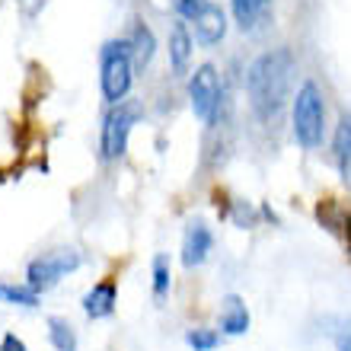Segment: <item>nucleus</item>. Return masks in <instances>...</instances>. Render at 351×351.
I'll return each mask as SVG.
<instances>
[{
    "instance_id": "f257e3e1",
    "label": "nucleus",
    "mask_w": 351,
    "mask_h": 351,
    "mask_svg": "<svg viewBox=\"0 0 351 351\" xmlns=\"http://www.w3.org/2000/svg\"><path fill=\"white\" fill-rule=\"evenodd\" d=\"M291 80H294V55L287 48H275L265 51L250 64L246 71V93H250V106L265 125L278 121L281 109L291 93Z\"/></svg>"
},
{
    "instance_id": "f03ea898",
    "label": "nucleus",
    "mask_w": 351,
    "mask_h": 351,
    "mask_svg": "<svg viewBox=\"0 0 351 351\" xmlns=\"http://www.w3.org/2000/svg\"><path fill=\"white\" fill-rule=\"evenodd\" d=\"M326 134V102L323 93L313 80H306L300 90H297L294 99V138L300 147L316 150L323 144Z\"/></svg>"
},
{
    "instance_id": "7ed1b4c3",
    "label": "nucleus",
    "mask_w": 351,
    "mask_h": 351,
    "mask_svg": "<svg viewBox=\"0 0 351 351\" xmlns=\"http://www.w3.org/2000/svg\"><path fill=\"white\" fill-rule=\"evenodd\" d=\"M102 67V96L109 106H119L131 90V71H134V58H131V42H106L99 55Z\"/></svg>"
},
{
    "instance_id": "20e7f679",
    "label": "nucleus",
    "mask_w": 351,
    "mask_h": 351,
    "mask_svg": "<svg viewBox=\"0 0 351 351\" xmlns=\"http://www.w3.org/2000/svg\"><path fill=\"white\" fill-rule=\"evenodd\" d=\"M77 265H80V252L77 250L61 246V250L45 252V256H38V259L29 265V287H32L36 294L51 291V287H55L67 271H74Z\"/></svg>"
},
{
    "instance_id": "39448f33",
    "label": "nucleus",
    "mask_w": 351,
    "mask_h": 351,
    "mask_svg": "<svg viewBox=\"0 0 351 351\" xmlns=\"http://www.w3.org/2000/svg\"><path fill=\"white\" fill-rule=\"evenodd\" d=\"M134 121H138V106H125V102H119V106L106 115V121H102V157L106 160L125 157L128 134H131V125H134Z\"/></svg>"
},
{
    "instance_id": "423d86ee",
    "label": "nucleus",
    "mask_w": 351,
    "mask_h": 351,
    "mask_svg": "<svg viewBox=\"0 0 351 351\" xmlns=\"http://www.w3.org/2000/svg\"><path fill=\"white\" fill-rule=\"evenodd\" d=\"M189 96H192V109L202 121L211 125L214 115H217V106H221V80H217V71L214 64H202L189 80Z\"/></svg>"
},
{
    "instance_id": "0eeeda50",
    "label": "nucleus",
    "mask_w": 351,
    "mask_h": 351,
    "mask_svg": "<svg viewBox=\"0 0 351 351\" xmlns=\"http://www.w3.org/2000/svg\"><path fill=\"white\" fill-rule=\"evenodd\" d=\"M211 230L204 227L202 221L189 223V230H185V240H182V262L185 268H198L204 259H208V252H211Z\"/></svg>"
},
{
    "instance_id": "6e6552de",
    "label": "nucleus",
    "mask_w": 351,
    "mask_h": 351,
    "mask_svg": "<svg viewBox=\"0 0 351 351\" xmlns=\"http://www.w3.org/2000/svg\"><path fill=\"white\" fill-rule=\"evenodd\" d=\"M223 36H227V16H223L221 7L208 3V7L195 16V38H198L202 45H217Z\"/></svg>"
},
{
    "instance_id": "1a4fd4ad",
    "label": "nucleus",
    "mask_w": 351,
    "mask_h": 351,
    "mask_svg": "<svg viewBox=\"0 0 351 351\" xmlns=\"http://www.w3.org/2000/svg\"><path fill=\"white\" fill-rule=\"evenodd\" d=\"M268 13H271V0H233V16L243 32L259 29L268 19Z\"/></svg>"
},
{
    "instance_id": "9d476101",
    "label": "nucleus",
    "mask_w": 351,
    "mask_h": 351,
    "mask_svg": "<svg viewBox=\"0 0 351 351\" xmlns=\"http://www.w3.org/2000/svg\"><path fill=\"white\" fill-rule=\"evenodd\" d=\"M189 58H192V36H189L185 23H173V29H169V64H173L176 74H185Z\"/></svg>"
},
{
    "instance_id": "9b49d317",
    "label": "nucleus",
    "mask_w": 351,
    "mask_h": 351,
    "mask_svg": "<svg viewBox=\"0 0 351 351\" xmlns=\"http://www.w3.org/2000/svg\"><path fill=\"white\" fill-rule=\"evenodd\" d=\"M84 310L90 319L112 316V310H115V285H112V281H99V285L84 297Z\"/></svg>"
},
{
    "instance_id": "f8f14e48",
    "label": "nucleus",
    "mask_w": 351,
    "mask_h": 351,
    "mask_svg": "<svg viewBox=\"0 0 351 351\" xmlns=\"http://www.w3.org/2000/svg\"><path fill=\"white\" fill-rule=\"evenodd\" d=\"M128 42H131V58H134V67H138V71H144V67L154 61V51H157L154 32H150L144 23H134Z\"/></svg>"
},
{
    "instance_id": "ddd939ff",
    "label": "nucleus",
    "mask_w": 351,
    "mask_h": 351,
    "mask_svg": "<svg viewBox=\"0 0 351 351\" xmlns=\"http://www.w3.org/2000/svg\"><path fill=\"white\" fill-rule=\"evenodd\" d=\"M221 329L227 335H243L250 329V310L243 304L240 297H227L221 310Z\"/></svg>"
},
{
    "instance_id": "4468645a",
    "label": "nucleus",
    "mask_w": 351,
    "mask_h": 351,
    "mask_svg": "<svg viewBox=\"0 0 351 351\" xmlns=\"http://www.w3.org/2000/svg\"><path fill=\"white\" fill-rule=\"evenodd\" d=\"M332 154H335V163H339L342 179L345 182H351V119L339 121L335 138H332Z\"/></svg>"
},
{
    "instance_id": "2eb2a0df",
    "label": "nucleus",
    "mask_w": 351,
    "mask_h": 351,
    "mask_svg": "<svg viewBox=\"0 0 351 351\" xmlns=\"http://www.w3.org/2000/svg\"><path fill=\"white\" fill-rule=\"evenodd\" d=\"M48 339H51V345H55L58 351H77L74 326L67 323V319H61V316H51V319H48Z\"/></svg>"
},
{
    "instance_id": "dca6fc26",
    "label": "nucleus",
    "mask_w": 351,
    "mask_h": 351,
    "mask_svg": "<svg viewBox=\"0 0 351 351\" xmlns=\"http://www.w3.org/2000/svg\"><path fill=\"white\" fill-rule=\"evenodd\" d=\"M0 300L16 306H38V294L29 285H7V281H0Z\"/></svg>"
},
{
    "instance_id": "f3484780",
    "label": "nucleus",
    "mask_w": 351,
    "mask_h": 351,
    "mask_svg": "<svg viewBox=\"0 0 351 351\" xmlns=\"http://www.w3.org/2000/svg\"><path fill=\"white\" fill-rule=\"evenodd\" d=\"M167 291H169V262H167V256H157L154 259V297H167Z\"/></svg>"
},
{
    "instance_id": "a211bd4d",
    "label": "nucleus",
    "mask_w": 351,
    "mask_h": 351,
    "mask_svg": "<svg viewBox=\"0 0 351 351\" xmlns=\"http://www.w3.org/2000/svg\"><path fill=\"white\" fill-rule=\"evenodd\" d=\"M217 332H211V329H195V332H189V345H192L195 351H211L217 348Z\"/></svg>"
},
{
    "instance_id": "6ab92c4d",
    "label": "nucleus",
    "mask_w": 351,
    "mask_h": 351,
    "mask_svg": "<svg viewBox=\"0 0 351 351\" xmlns=\"http://www.w3.org/2000/svg\"><path fill=\"white\" fill-rule=\"evenodd\" d=\"M173 7H176V13H179V16L195 19L204 7H208V0H173Z\"/></svg>"
},
{
    "instance_id": "aec40b11",
    "label": "nucleus",
    "mask_w": 351,
    "mask_h": 351,
    "mask_svg": "<svg viewBox=\"0 0 351 351\" xmlns=\"http://www.w3.org/2000/svg\"><path fill=\"white\" fill-rule=\"evenodd\" d=\"M0 351H26V345H23V339H16V335L10 332V335H3V342H0Z\"/></svg>"
},
{
    "instance_id": "412c9836",
    "label": "nucleus",
    "mask_w": 351,
    "mask_h": 351,
    "mask_svg": "<svg viewBox=\"0 0 351 351\" xmlns=\"http://www.w3.org/2000/svg\"><path fill=\"white\" fill-rule=\"evenodd\" d=\"M335 348H339V351H351V329H342V332L335 335Z\"/></svg>"
}]
</instances>
